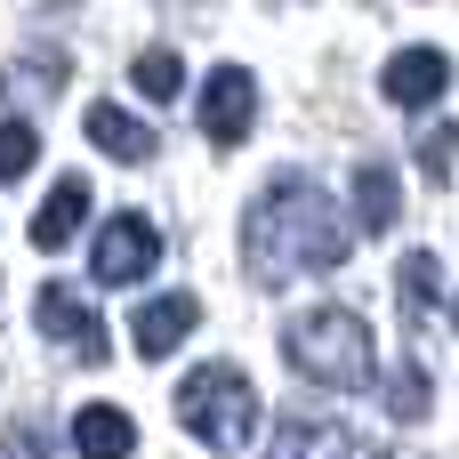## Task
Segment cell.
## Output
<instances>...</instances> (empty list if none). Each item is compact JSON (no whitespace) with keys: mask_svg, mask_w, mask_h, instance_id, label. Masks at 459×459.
<instances>
[{"mask_svg":"<svg viewBox=\"0 0 459 459\" xmlns=\"http://www.w3.org/2000/svg\"><path fill=\"white\" fill-rule=\"evenodd\" d=\"M65 81V56H48V65H16L8 73V97H32V89H56Z\"/></svg>","mask_w":459,"mask_h":459,"instance_id":"d6986e66","label":"cell"},{"mask_svg":"<svg viewBox=\"0 0 459 459\" xmlns=\"http://www.w3.org/2000/svg\"><path fill=\"white\" fill-rule=\"evenodd\" d=\"M73 452L81 459H129L137 452V420L113 411V403H89V411L73 420Z\"/></svg>","mask_w":459,"mask_h":459,"instance_id":"8fae6325","label":"cell"},{"mask_svg":"<svg viewBox=\"0 0 459 459\" xmlns=\"http://www.w3.org/2000/svg\"><path fill=\"white\" fill-rule=\"evenodd\" d=\"M32 323L48 331V339H65L81 363H105L113 355V339H105V323H97V307L81 299V290H65V282H48L40 299H32Z\"/></svg>","mask_w":459,"mask_h":459,"instance_id":"8992f818","label":"cell"},{"mask_svg":"<svg viewBox=\"0 0 459 459\" xmlns=\"http://www.w3.org/2000/svg\"><path fill=\"white\" fill-rule=\"evenodd\" d=\"M420 161L436 169V178H459V137L436 121V129H420Z\"/></svg>","mask_w":459,"mask_h":459,"instance_id":"ac0fdd59","label":"cell"},{"mask_svg":"<svg viewBox=\"0 0 459 459\" xmlns=\"http://www.w3.org/2000/svg\"><path fill=\"white\" fill-rule=\"evenodd\" d=\"M89 218V178H56V194L32 210V250H65Z\"/></svg>","mask_w":459,"mask_h":459,"instance_id":"30bf717a","label":"cell"},{"mask_svg":"<svg viewBox=\"0 0 459 459\" xmlns=\"http://www.w3.org/2000/svg\"><path fill=\"white\" fill-rule=\"evenodd\" d=\"M436 299H444V266H436V250H411V258H403V315L428 323Z\"/></svg>","mask_w":459,"mask_h":459,"instance_id":"5bb4252c","label":"cell"},{"mask_svg":"<svg viewBox=\"0 0 459 459\" xmlns=\"http://www.w3.org/2000/svg\"><path fill=\"white\" fill-rule=\"evenodd\" d=\"M387 411H395V420H420V411H428V371H420V363H395V371H387Z\"/></svg>","mask_w":459,"mask_h":459,"instance_id":"e0dca14e","label":"cell"},{"mask_svg":"<svg viewBox=\"0 0 459 459\" xmlns=\"http://www.w3.org/2000/svg\"><path fill=\"white\" fill-rule=\"evenodd\" d=\"M266 459H379V452H363L339 420H307V411H290V420L274 428Z\"/></svg>","mask_w":459,"mask_h":459,"instance_id":"9c48e42d","label":"cell"},{"mask_svg":"<svg viewBox=\"0 0 459 459\" xmlns=\"http://www.w3.org/2000/svg\"><path fill=\"white\" fill-rule=\"evenodd\" d=\"M194 331H202V299L161 290V299H145V307H137V331H129V339H137V355H145V363H161V355H178Z\"/></svg>","mask_w":459,"mask_h":459,"instance_id":"52a82bcc","label":"cell"},{"mask_svg":"<svg viewBox=\"0 0 459 459\" xmlns=\"http://www.w3.org/2000/svg\"><path fill=\"white\" fill-rule=\"evenodd\" d=\"M355 226L363 234H387L395 226V169L387 161H363L355 169Z\"/></svg>","mask_w":459,"mask_h":459,"instance_id":"4fadbf2b","label":"cell"},{"mask_svg":"<svg viewBox=\"0 0 459 459\" xmlns=\"http://www.w3.org/2000/svg\"><path fill=\"white\" fill-rule=\"evenodd\" d=\"M89 145L97 153H113V161H153V129L137 121V113H121V105H89Z\"/></svg>","mask_w":459,"mask_h":459,"instance_id":"7c38bea8","label":"cell"},{"mask_svg":"<svg viewBox=\"0 0 459 459\" xmlns=\"http://www.w3.org/2000/svg\"><path fill=\"white\" fill-rule=\"evenodd\" d=\"M0 459H40V428H32V420H16V428H8V444H0Z\"/></svg>","mask_w":459,"mask_h":459,"instance_id":"ffe728a7","label":"cell"},{"mask_svg":"<svg viewBox=\"0 0 459 459\" xmlns=\"http://www.w3.org/2000/svg\"><path fill=\"white\" fill-rule=\"evenodd\" d=\"M32 161H40V129L16 121V113H0V178H24Z\"/></svg>","mask_w":459,"mask_h":459,"instance_id":"2e32d148","label":"cell"},{"mask_svg":"<svg viewBox=\"0 0 459 459\" xmlns=\"http://www.w3.org/2000/svg\"><path fill=\"white\" fill-rule=\"evenodd\" d=\"M282 355H290L299 379L339 387V395L379 379V347H371V323H363L355 307H307V315L282 331Z\"/></svg>","mask_w":459,"mask_h":459,"instance_id":"7a4b0ae2","label":"cell"},{"mask_svg":"<svg viewBox=\"0 0 459 459\" xmlns=\"http://www.w3.org/2000/svg\"><path fill=\"white\" fill-rule=\"evenodd\" d=\"M178 420L210 444V452H242L258 436V387L234 363H202L178 379Z\"/></svg>","mask_w":459,"mask_h":459,"instance_id":"3957f363","label":"cell"},{"mask_svg":"<svg viewBox=\"0 0 459 459\" xmlns=\"http://www.w3.org/2000/svg\"><path fill=\"white\" fill-rule=\"evenodd\" d=\"M250 121H258V81H250L242 65H218V73L202 81V137H210V145H242Z\"/></svg>","mask_w":459,"mask_h":459,"instance_id":"5b68a950","label":"cell"},{"mask_svg":"<svg viewBox=\"0 0 459 459\" xmlns=\"http://www.w3.org/2000/svg\"><path fill=\"white\" fill-rule=\"evenodd\" d=\"M153 266H161V234H153V218L121 210V218H105V226H97V242H89V274H97L105 290L145 282Z\"/></svg>","mask_w":459,"mask_h":459,"instance_id":"277c9868","label":"cell"},{"mask_svg":"<svg viewBox=\"0 0 459 459\" xmlns=\"http://www.w3.org/2000/svg\"><path fill=\"white\" fill-rule=\"evenodd\" d=\"M347 250H355V226L331 210V194L323 186H307V178H274L250 210H242V266H250V282H290V274H331V266H347Z\"/></svg>","mask_w":459,"mask_h":459,"instance_id":"6da1fadb","label":"cell"},{"mask_svg":"<svg viewBox=\"0 0 459 459\" xmlns=\"http://www.w3.org/2000/svg\"><path fill=\"white\" fill-rule=\"evenodd\" d=\"M452 89V56L444 48H395L387 73H379V97L387 105H436Z\"/></svg>","mask_w":459,"mask_h":459,"instance_id":"ba28073f","label":"cell"},{"mask_svg":"<svg viewBox=\"0 0 459 459\" xmlns=\"http://www.w3.org/2000/svg\"><path fill=\"white\" fill-rule=\"evenodd\" d=\"M129 81H137V89H145L153 105H169V97L186 89V65H178V48H145V56L129 65Z\"/></svg>","mask_w":459,"mask_h":459,"instance_id":"9a60e30c","label":"cell"}]
</instances>
